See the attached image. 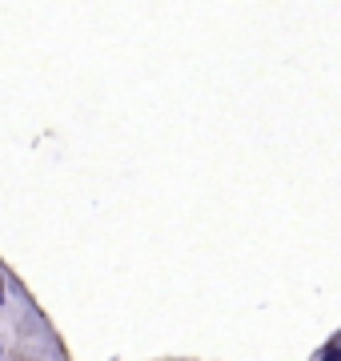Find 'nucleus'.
<instances>
[{
  "mask_svg": "<svg viewBox=\"0 0 341 361\" xmlns=\"http://www.w3.org/2000/svg\"><path fill=\"white\" fill-rule=\"evenodd\" d=\"M0 357H4V341H0Z\"/></svg>",
  "mask_w": 341,
  "mask_h": 361,
  "instance_id": "f257e3e1",
  "label": "nucleus"
}]
</instances>
